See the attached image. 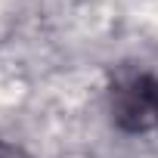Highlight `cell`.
<instances>
[{"instance_id":"cell-1","label":"cell","mask_w":158,"mask_h":158,"mask_svg":"<svg viewBox=\"0 0 158 158\" xmlns=\"http://www.w3.org/2000/svg\"><path fill=\"white\" fill-rule=\"evenodd\" d=\"M112 118L127 133H146L158 127V77L149 71H130L112 87Z\"/></svg>"},{"instance_id":"cell-2","label":"cell","mask_w":158,"mask_h":158,"mask_svg":"<svg viewBox=\"0 0 158 158\" xmlns=\"http://www.w3.org/2000/svg\"><path fill=\"white\" fill-rule=\"evenodd\" d=\"M0 158H31L25 149L19 146H10V143H0Z\"/></svg>"}]
</instances>
